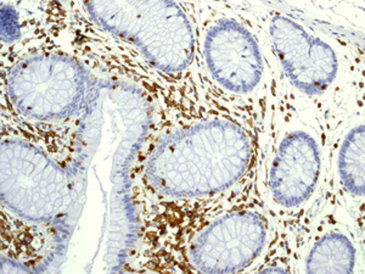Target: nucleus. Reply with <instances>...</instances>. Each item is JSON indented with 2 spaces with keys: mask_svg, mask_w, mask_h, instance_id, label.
<instances>
[{
  "mask_svg": "<svg viewBox=\"0 0 365 274\" xmlns=\"http://www.w3.org/2000/svg\"><path fill=\"white\" fill-rule=\"evenodd\" d=\"M241 116L227 110L185 113L156 129L138 167L144 196L194 208L232 196L255 162V141Z\"/></svg>",
  "mask_w": 365,
  "mask_h": 274,
  "instance_id": "nucleus-1",
  "label": "nucleus"
},
{
  "mask_svg": "<svg viewBox=\"0 0 365 274\" xmlns=\"http://www.w3.org/2000/svg\"><path fill=\"white\" fill-rule=\"evenodd\" d=\"M232 6L256 31L279 89L330 139L341 122L359 110L357 51L278 5Z\"/></svg>",
  "mask_w": 365,
  "mask_h": 274,
  "instance_id": "nucleus-2",
  "label": "nucleus"
},
{
  "mask_svg": "<svg viewBox=\"0 0 365 274\" xmlns=\"http://www.w3.org/2000/svg\"><path fill=\"white\" fill-rule=\"evenodd\" d=\"M275 89L259 186L278 244L290 255L325 196L329 137L291 104L277 84Z\"/></svg>",
  "mask_w": 365,
  "mask_h": 274,
  "instance_id": "nucleus-3",
  "label": "nucleus"
},
{
  "mask_svg": "<svg viewBox=\"0 0 365 274\" xmlns=\"http://www.w3.org/2000/svg\"><path fill=\"white\" fill-rule=\"evenodd\" d=\"M197 70L225 99L242 108H270L275 84L256 31L232 4H190Z\"/></svg>",
  "mask_w": 365,
  "mask_h": 274,
  "instance_id": "nucleus-4",
  "label": "nucleus"
},
{
  "mask_svg": "<svg viewBox=\"0 0 365 274\" xmlns=\"http://www.w3.org/2000/svg\"><path fill=\"white\" fill-rule=\"evenodd\" d=\"M82 6L96 31L132 50L150 68L177 81L197 70L195 22L187 4L115 1Z\"/></svg>",
  "mask_w": 365,
  "mask_h": 274,
  "instance_id": "nucleus-5",
  "label": "nucleus"
},
{
  "mask_svg": "<svg viewBox=\"0 0 365 274\" xmlns=\"http://www.w3.org/2000/svg\"><path fill=\"white\" fill-rule=\"evenodd\" d=\"M275 229L264 205L225 206L189 229L179 244L182 266L197 273H240L267 258Z\"/></svg>",
  "mask_w": 365,
  "mask_h": 274,
  "instance_id": "nucleus-6",
  "label": "nucleus"
},
{
  "mask_svg": "<svg viewBox=\"0 0 365 274\" xmlns=\"http://www.w3.org/2000/svg\"><path fill=\"white\" fill-rule=\"evenodd\" d=\"M358 220L324 198L318 211L303 229L290 251L295 273H358L361 249Z\"/></svg>",
  "mask_w": 365,
  "mask_h": 274,
  "instance_id": "nucleus-7",
  "label": "nucleus"
},
{
  "mask_svg": "<svg viewBox=\"0 0 365 274\" xmlns=\"http://www.w3.org/2000/svg\"><path fill=\"white\" fill-rule=\"evenodd\" d=\"M365 196V126L363 108L341 122L329 139L325 199L346 208L356 220Z\"/></svg>",
  "mask_w": 365,
  "mask_h": 274,
  "instance_id": "nucleus-8",
  "label": "nucleus"
}]
</instances>
